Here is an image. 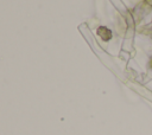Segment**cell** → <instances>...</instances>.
I'll list each match as a JSON object with an SVG mask.
<instances>
[{
	"instance_id": "6da1fadb",
	"label": "cell",
	"mask_w": 152,
	"mask_h": 135,
	"mask_svg": "<svg viewBox=\"0 0 152 135\" xmlns=\"http://www.w3.org/2000/svg\"><path fill=\"white\" fill-rule=\"evenodd\" d=\"M101 33V36H102V38L103 39H109L110 38V31H108L107 28H101V30H99V34Z\"/></svg>"
}]
</instances>
